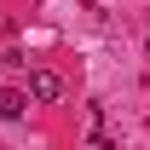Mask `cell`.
Returning a JSON list of instances; mask_svg holds the SVG:
<instances>
[{"instance_id": "1", "label": "cell", "mask_w": 150, "mask_h": 150, "mask_svg": "<svg viewBox=\"0 0 150 150\" xmlns=\"http://www.w3.org/2000/svg\"><path fill=\"white\" fill-rule=\"evenodd\" d=\"M29 93H35L40 104H52V98H64V81H58L52 69H35V75H29Z\"/></svg>"}, {"instance_id": "2", "label": "cell", "mask_w": 150, "mask_h": 150, "mask_svg": "<svg viewBox=\"0 0 150 150\" xmlns=\"http://www.w3.org/2000/svg\"><path fill=\"white\" fill-rule=\"evenodd\" d=\"M23 110H29V93H0V115L6 121H23Z\"/></svg>"}]
</instances>
